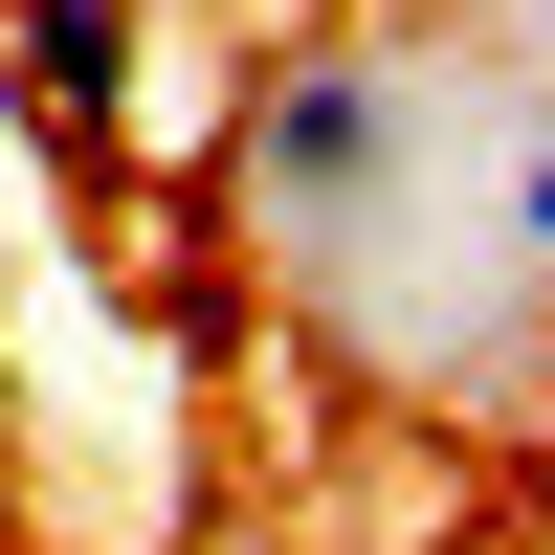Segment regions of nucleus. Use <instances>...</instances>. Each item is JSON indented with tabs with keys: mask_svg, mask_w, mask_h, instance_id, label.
Masks as SVG:
<instances>
[{
	"mask_svg": "<svg viewBox=\"0 0 555 555\" xmlns=\"http://www.w3.org/2000/svg\"><path fill=\"white\" fill-rule=\"evenodd\" d=\"M400 178H423V67H400L378 23H311V44H267V67L222 89V201H245V245L356 267L400 222Z\"/></svg>",
	"mask_w": 555,
	"mask_h": 555,
	"instance_id": "obj_1",
	"label": "nucleus"
},
{
	"mask_svg": "<svg viewBox=\"0 0 555 555\" xmlns=\"http://www.w3.org/2000/svg\"><path fill=\"white\" fill-rule=\"evenodd\" d=\"M0 112L44 178H112L156 112V0H0Z\"/></svg>",
	"mask_w": 555,
	"mask_h": 555,
	"instance_id": "obj_2",
	"label": "nucleus"
},
{
	"mask_svg": "<svg viewBox=\"0 0 555 555\" xmlns=\"http://www.w3.org/2000/svg\"><path fill=\"white\" fill-rule=\"evenodd\" d=\"M489 245H512L533 289H555V133H533V112H512V201H489Z\"/></svg>",
	"mask_w": 555,
	"mask_h": 555,
	"instance_id": "obj_3",
	"label": "nucleus"
},
{
	"mask_svg": "<svg viewBox=\"0 0 555 555\" xmlns=\"http://www.w3.org/2000/svg\"><path fill=\"white\" fill-rule=\"evenodd\" d=\"M533 133H555V67H533Z\"/></svg>",
	"mask_w": 555,
	"mask_h": 555,
	"instance_id": "obj_4",
	"label": "nucleus"
}]
</instances>
